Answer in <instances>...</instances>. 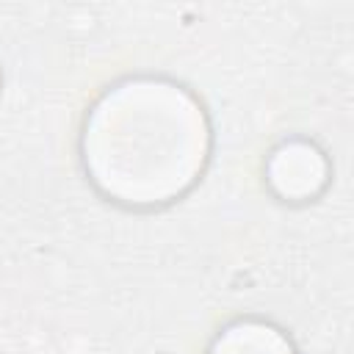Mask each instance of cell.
I'll use <instances>...</instances> for the list:
<instances>
[{
	"label": "cell",
	"instance_id": "obj_1",
	"mask_svg": "<svg viewBox=\"0 0 354 354\" xmlns=\"http://www.w3.org/2000/svg\"><path fill=\"white\" fill-rule=\"evenodd\" d=\"M86 171L124 205H163L199 177L207 160L202 105L166 80H127L86 119Z\"/></svg>",
	"mask_w": 354,
	"mask_h": 354
},
{
	"label": "cell",
	"instance_id": "obj_2",
	"mask_svg": "<svg viewBox=\"0 0 354 354\" xmlns=\"http://www.w3.org/2000/svg\"><path fill=\"white\" fill-rule=\"evenodd\" d=\"M268 183L288 202L310 199L326 185V160L313 144L288 141L268 158Z\"/></svg>",
	"mask_w": 354,
	"mask_h": 354
},
{
	"label": "cell",
	"instance_id": "obj_3",
	"mask_svg": "<svg viewBox=\"0 0 354 354\" xmlns=\"http://www.w3.org/2000/svg\"><path fill=\"white\" fill-rule=\"evenodd\" d=\"M210 354H293V346L279 329L268 324L238 321L216 337Z\"/></svg>",
	"mask_w": 354,
	"mask_h": 354
}]
</instances>
